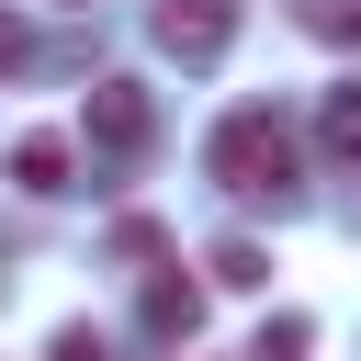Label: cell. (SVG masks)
Returning <instances> with one entry per match:
<instances>
[{
  "label": "cell",
  "instance_id": "obj_1",
  "mask_svg": "<svg viewBox=\"0 0 361 361\" xmlns=\"http://www.w3.org/2000/svg\"><path fill=\"white\" fill-rule=\"evenodd\" d=\"M203 169H214L237 203H282V192H293V169H305V147H293V124H282L271 102H237V113L214 124Z\"/></svg>",
  "mask_w": 361,
  "mask_h": 361
},
{
  "label": "cell",
  "instance_id": "obj_7",
  "mask_svg": "<svg viewBox=\"0 0 361 361\" xmlns=\"http://www.w3.org/2000/svg\"><path fill=\"white\" fill-rule=\"evenodd\" d=\"M203 271H214L226 293H259V282H271V248H259V237H214V259H203Z\"/></svg>",
  "mask_w": 361,
  "mask_h": 361
},
{
  "label": "cell",
  "instance_id": "obj_6",
  "mask_svg": "<svg viewBox=\"0 0 361 361\" xmlns=\"http://www.w3.org/2000/svg\"><path fill=\"white\" fill-rule=\"evenodd\" d=\"M11 180H23L34 203H56V192H68V135H23V147H11Z\"/></svg>",
  "mask_w": 361,
  "mask_h": 361
},
{
  "label": "cell",
  "instance_id": "obj_4",
  "mask_svg": "<svg viewBox=\"0 0 361 361\" xmlns=\"http://www.w3.org/2000/svg\"><path fill=\"white\" fill-rule=\"evenodd\" d=\"M135 316H147V338H192V327H203V293H192L180 271H147V293H135Z\"/></svg>",
  "mask_w": 361,
  "mask_h": 361
},
{
  "label": "cell",
  "instance_id": "obj_9",
  "mask_svg": "<svg viewBox=\"0 0 361 361\" xmlns=\"http://www.w3.org/2000/svg\"><path fill=\"white\" fill-rule=\"evenodd\" d=\"M305 34L316 45H361V0H305Z\"/></svg>",
  "mask_w": 361,
  "mask_h": 361
},
{
  "label": "cell",
  "instance_id": "obj_10",
  "mask_svg": "<svg viewBox=\"0 0 361 361\" xmlns=\"http://www.w3.org/2000/svg\"><path fill=\"white\" fill-rule=\"evenodd\" d=\"M45 361H113V350H102L90 327H56V350H45Z\"/></svg>",
  "mask_w": 361,
  "mask_h": 361
},
{
  "label": "cell",
  "instance_id": "obj_5",
  "mask_svg": "<svg viewBox=\"0 0 361 361\" xmlns=\"http://www.w3.org/2000/svg\"><path fill=\"white\" fill-rule=\"evenodd\" d=\"M316 147H327L338 169H361V79H338V90L316 102Z\"/></svg>",
  "mask_w": 361,
  "mask_h": 361
},
{
  "label": "cell",
  "instance_id": "obj_2",
  "mask_svg": "<svg viewBox=\"0 0 361 361\" xmlns=\"http://www.w3.org/2000/svg\"><path fill=\"white\" fill-rule=\"evenodd\" d=\"M90 147H102V158H147V147H158L147 79H90Z\"/></svg>",
  "mask_w": 361,
  "mask_h": 361
},
{
  "label": "cell",
  "instance_id": "obj_3",
  "mask_svg": "<svg viewBox=\"0 0 361 361\" xmlns=\"http://www.w3.org/2000/svg\"><path fill=\"white\" fill-rule=\"evenodd\" d=\"M147 34H158L180 68H214V56L237 45V0H158V11H147Z\"/></svg>",
  "mask_w": 361,
  "mask_h": 361
},
{
  "label": "cell",
  "instance_id": "obj_8",
  "mask_svg": "<svg viewBox=\"0 0 361 361\" xmlns=\"http://www.w3.org/2000/svg\"><path fill=\"white\" fill-rule=\"evenodd\" d=\"M305 338H316V327H305V316H271V327H259V338H248V350H237V361H305Z\"/></svg>",
  "mask_w": 361,
  "mask_h": 361
}]
</instances>
